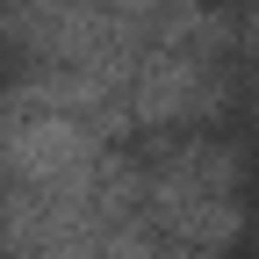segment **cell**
Here are the masks:
<instances>
[{
  "mask_svg": "<svg viewBox=\"0 0 259 259\" xmlns=\"http://www.w3.org/2000/svg\"><path fill=\"white\" fill-rule=\"evenodd\" d=\"M137 158V209L166 245L223 259L245 231V144L216 130L187 137H144L130 144Z\"/></svg>",
  "mask_w": 259,
  "mask_h": 259,
  "instance_id": "1",
  "label": "cell"
},
{
  "mask_svg": "<svg viewBox=\"0 0 259 259\" xmlns=\"http://www.w3.org/2000/svg\"><path fill=\"white\" fill-rule=\"evenodd\" d=\"M122 94H130V130H166V137H187V130H209L223 108L238 101V79H231V58L144 51Z\"/></svg>",
  "mask_w": 259,
  "mask_h": 259,
  "instance_id": "2",
  "label": "cell"
},
{
  "mask_svg": "<svg viewBox=\"0 0 259 259\" xmlns=\"http://www.w3.org/2000/svg\"><path fill=\"white\" fill-rule=\"evenodd\" d=\"M108 144L94 130L44 115V108H22L8 94V115H0V180L8 187H36V194H87V173Z\"/></svg>",
  "mask_w": 259,
  "mask_h": 259,
  "instance_id": "3",
  "label": "cell"
},
{
  "mask_svg": "<svg viewBox=\"0 0 259 259\" xmlns=\"http://www.w3.org/2000/svg\"><path fill=\"white\" fill-rule=\"evenodd\" d=\"M0 259H101V216L87 209V194L8 187Z\"/></svg>",
  "mask_w": 259,
  "mask_h": 259,
  "instance_id": "4",
  "label": "cell"
},
{
  "mask_svg": "<svg viewBox=\"0 0 259 259\" xmlns=\"http://www.w3.org/2000/svg\"><path fill=\"white\" fill-rule=\"evenodd\" d=\"M252 108H259V65H252Z\"/></svg>",
  "mask_w": 259,
  "mask_h": 259,
  "instance_id": "5",
  "label": "cell"
},
{
  "mask_svg": "<svg viewBox=\"0 0 259 259\" xmlns=\"http://www.w3.org/2000/svg\"><path fill=\"white\" fill-rule=\"evenodd\" d=\"M0 115H8V87H0Z\"/></svg>",
  "mask_w": 259,
  "mask_h": 259,
  "instance_id": "6",
  "label": "cell"
}]
</instances>
